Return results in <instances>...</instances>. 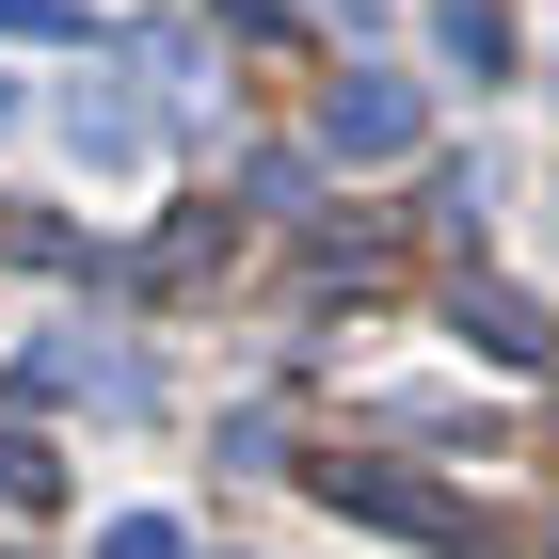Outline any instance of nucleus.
Listing matches in <instances>:
<instances>
[{"instance_id":"5","label":"nucleus","mask_w":559,"mask_h":559,"mask_svg":"<svg viewBox=\"0 0 559 559\" xmlns=\"http://www.w3.org/2000/svg\"><path fill=\"white\" fill-rule=\"evenodd\" d=\"M431 33H448V64H464V81H496V64H512V16H496V0H431Z\"/></svg>"},{"instance_id":"3","label":"nucleus","mask_w":559,"mask_h":559,"mask_svg":"<svg viewBox=\"0 0 559 559\" xmlns=\"http://www.w3.org/2000/svg\"><path fill=\"white\" fill-rule=\"evenodd\" d=\"M464 336L496 352V368H559V320H544V304H512V288H464Z\"/></svg>"},{"instance_id":"7","label":"nucleus","mask_w":559,"mask_h":559,"mask_svg":"<svg viewBox=\"0 0 559 559\" xmlns=\"http://www.w3.org/2000/svg\"><path fill=\"white\" fill-rule=\"evenodd\" d=\"M48 496H64V464H48V431H16V416H0V512H48Z\"/></svg>"},{"instance_id":"9","label":"nucleus","mask_w":559,"mask_h":559,"mask_svg":"<svg viewBox=\"0 0 559 559\" xmlns=\"http://www.w3.org/2000/svg\"><path fill=\"white\" fill-rule=\"evenodd\" d=\"M0 33H81V0H0Z\"/></svg>"},{"instance_id":"6","label":"nucleus","mask_w":559,"mask_h":559,"mask_svg":"<svg viewBox=\"0 0 559 559\" xmlns=\"http://www.w3.org/2000/svg\"><path fill=\"white\" fill-rule=\"evenodd\" d=\"M16 384H33V400H129V352H33Z\"/></svg>"},{"instance_id":"2","label":"nucleus","mask_w":559,"mask_h":559,"mask_svg":"<svg viewBox=\"0 0 559 559\" xmlns=\"http://www.w3.org/2000/svg\"><path fill=\"white\" fill-rule=\"evenodd\" d=\"M320 144H336V160H400V144H416V81H384V64L320 81Z\"/></svg>"},{"instance_id":"8","label":"nucleus","mask_w":559,"mask_h":559,"mask_svg":"<svg viewBox=\"0 0 559 559\" xmlns=\"http://www.w3.org/2000/svg\"><path fill=\"white\" fill-rule=\"evenodd\" d=\"M96 559H192V544H176V512H129V527H96Z\"/></svg>"},{"instance_id":"1","label":"nucleus","mask_w":559,"mask_h":559,"mask_svg":"<svg viewBox=\"0 0 559 559\" xmlns=\"http://www.w3.org/2000/svg\"><path fill=\"white\" fill-rule=\"evenodd\" d=\"M320 496L368 512V527H416V544H448V559H496V527H479L464 496H431V479H400V464H320Z\"/></svg>"},{"instance_id":"4","label":"nucleus","mask_w":559,"mask_h":559,"mask_svg":"<svg viewBox=\"0 0 559 559\" xmlns=\"http://www.w3.org/2000/svg\"><path fill=\"white\" fill-rule=\"evenodd\" d=\"M64 144L129 176V160H144V112H129V96H96V81H81V96H64Z\"/></svg>"}]
</instances>
